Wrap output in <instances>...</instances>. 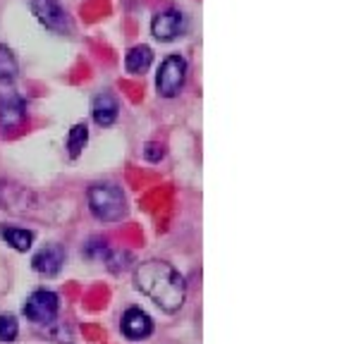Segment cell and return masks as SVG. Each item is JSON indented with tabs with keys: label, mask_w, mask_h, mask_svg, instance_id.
Segmentation results:
<instances>
[{
	"label": "cell",
	"mask_w": 361,
	"mask_h": 344,
	"mask_svg": "<svg viewBox=\"0 0 361 344\" xmlns=\"http://www.w3.org/2000/svg\"><path fill=\"white\" fill-rule=\"evenodd\" d=\"M134 285L163 311L177 313L185 306L187 285L177 270L165 261H146L134 270Z\"/></svg>",
	"instance_id": "1"
},
{
	"label": "cell",
	"mask_w": 361,
	"mask_h": 344,
	"mask_svg": "<svg viewBox=\"0 0 361 344\" xmlns=\"http://www.w3.org/2000/svg\"><path fill=\"white\" fill-rule=\"evenodd\" d=\"M87 199L94 215L103 223H118L127 215V196L118 184H94V187H89Z\"/></svg>",
	"instance_id": "2"
},
{
	"label": "cell",
	"mask_w": 361,
	"mask_h": 344,
	"mask_svg": "<svg viewBox=\"0 0 361 344\" xmlns=\"http://www.w3.org/2000/svg\"><path fill=\"white\" fill-rule=\"evenodd\" d=\"M189 75V63L185 55L173 53L163 60L156 72V91L161 98H175L182 94Z\"/></svg>",
	"instance_id": "3"
},
{
	"label": "cell",
	"mask_w": 361,
	"mask_h": 344,
	"mask_svg": "<svg viewBox=\"0 0 361 344\" xmlns=\"http://www.w3.org/2000/svg\"><path fill=\"white\" fill-rule=\"evenodd\" d=\"M189 32V17L180 8H165L158 10L151 17V36L161 43H170L182 39Z\"/></svg>",
	"instance_id": "4"
},
{
	"label": "cell",
	"mask_w": 361,
	"mask_h": 344,
	"mask_svg": "<svg viewBox=\"0 0 361 344\" xmlns=\"http://www.w3.org/2000/svg\"><path fill=\"white\" fill-rule=\"evenodd\" d=\"M29 10L34 12V17L39 20L48 32L53 34H70L72 29V17L67 15V10L60 5V0H27Z\"/></svg>",
	"instance_id": "5"
},
{
	"label": "cell",
	"mask_w": 361,
	"mask_h": 344,
	"mask_svg": "<svg viewBox=\"0 0 361 344\" xmlns=\"http://www.w3.org/2000/svg\"><path fill=\"white\" fill-rule=\"evenodd\" d=\"M60 311V299L55 292H46V290H39L34 292L32 297L27 299L24 304V316L29 318L32 323L36 325H48L55 321Z\"/></svg>",
	"instance_id": "6"
},
{
	"label": "cell",
	"mask_w": 361,
	"mask_h": 344,
	"mask_svg": "<svg viewBox=\"0 0 361 344\" xmlns=\"http://www.w3.org/2000/svg\"><path fill=\"white\" fill-rule=\"evenodd\" d=\"M27 118V103L12 89V84H0V127L17 129Z\"/></svg>",
	"instance_id": "7"
},
{
	"label": "cell",
	"mask_w": 361,
	"mask_h": 344,
	"mask_svg": "<svg viewBox=\"0 0 361 344\" xmlns=\"http://www.w3.org/2000/svg\"><path fill=\"white\" fill-rule=\"evenodd\" d=\"M120 330L127 340L139 342V340H146V337L154 333V321H151V316H146L142 309L132 306V309H127L125 313H122Z\"/></svg>",
	"instance_id": "8"
},
{
	"label": "cell",
	"mask_w": 361,
	"mask_h": 344,
	"mask_svg": "<svg viewBox=\"0 0 361 344\" xmlns=\"http://www.w3.org/2000/svg\"><path fill=\"white\" fill-rule=\"evenodd\" d=\"M63 263H65V249L60 247V244H46V247L36 251V256L32 258V268L39 275H46V278L58 275Z\"/></svg>",
	"instance_id": "9"
},
{
	"label": "cell",
	"mask_w": 361,
	"mask_h": 344,
	"mask_svg": "<svg viewBox=\"0 0 361 344\" xmlns=\"http://www.w3.org/2000/svg\"><path fill=\"white\" fill-rule=\"evenodd\" d=\"M91 115L99 127H113L120 118V103L113 94H99L91 103Z\"/></svg>",
	"instance_id": "10"
},
{
	"label": "cell",
	"mask_w": 361,
	"mask_h": 344,
	"mask_svg": "<svg viewBox=\"0 0 361 344\" xmlns=\"http://www.w3.org/2000/svg\"><path fill=\"white\" fill-rule=\"evenodd\" d=\"M154 65V51L146 43H137L125 53V72L134 77H142Z\"/></svg>",
	"instance_id": "11"
},
{
	"label": "cell",
	"mask_w": 361,
	"mask_h": 344,
	"mask_svg": "<svg viewBox=\"0 0 361 344\" xmlns=\"http://www.w3.org/2000/svg\"><path fill=\"white\" fill-rule=\"evenodd\" d=\"M3 239L10 244L12 249L17 251H29L34 244V232L24 230V227H15V225H3Z\"/></svg>",
	"instance_id": "12"
},
{
	"label": "cell",
	"mask_w": 361,
	"mask_h": 344,
	"mask_svg": "<svg viewBox=\"0 0 361 344\" xmlns=\"http://www.w3.org/2000/svg\"><path fill=\"white\" fill-rule=\"evenodd\" d=\"M17 75H20V65H17L15 53L5 43H0V84H12Z\"/></svg>",
	"instance_id": "13"
},
{
	"label": "cell",
	"mask_w": 361,
	"mask_h": 344,
	"mask_svg": "<svg viewBox=\"0 0 361 344\" xmlns=\"http://www.w3.org/2000/svg\"><path fill=\"white\" fill-rule=\"evenodd\" d=\"M89 144V129L87 125H75L70 129V134H67V141H65V146H67V156L72 158V161H77L79 156H82V151H84V146Z\"/></svg>",
	"instance_id": "14"
},
{
	"label": "cell",
	"mask_w": 361,
	"mask_h": 344,
	"mask_svg": "<svg viewBox=\"0 0 361 344\" xmlns=\"http://www.w3.org/2000/svg\"><path fill=\"white\" fill-rule=\"evenodd\" d=\"M20 333V325H17V318L10 316V313H5V316H0V342H12Z\"/></svg>",
	"instance_id": "15"
},
{
	"label": "cell",
	"mask_w": 361,
	"mask_h": 344,
	"mask_svg": "<svg viewBox=\"0 0 361 344\" xmlns=\"http://www.w3.org/2000/svg\"><path fill=\"white\" fill-rule=\"evenodd\" d=\"M163 153H165V149L161 144H156V141H149V144L144 146V158L149 163H158L163 158Z\"/></svg>",
	"instance_id": "16"
}]
</instances>
